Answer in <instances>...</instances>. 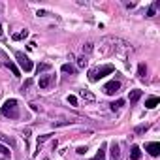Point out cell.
Masks as SVG:
<instances>
[{
    "label": "cell",
    "mask_w": 160,
    "mask_h": 160,
    "mask_svg": "<svg viewBox=\"0 0 160 160\" xmlns=\"http://www.w3.org/2000/svg\"><path fill=\"white\" fill-rule=\"evenodd\" d=\"M0 113H2L4 117H10V119H17L19 117V106H17V100L15 98H10L4 102L2 109H0Z\"/></svg>",
    "instance_id": "1"
},
{
    "label": "cell",
    "mask_w": 160,
    "mask_h": 160,
    "mask_svg": "<svg viewBox=\"0 0 160 160\" xmlns=\"http://www.w3.org/2000/svg\"><path fill=\"white\" fill-rule=\"evenodd\" d=\"M115 72V68L111 66V64H106V66H100V68H94V70H91L89 72V79L94 83V81H98V79H102L104 75H108V73H113Z\"/></svg>",
    "instance_id": "2"
},
{
    "label": "cell",
    "mask_w": 160,
    "mask_h": 160,
    "mask_svg": "<svg viewBox=\"0 0 160 160\" xmlns=\"http://www.w3.org/2000/svg\"><path fill=\"white\" fill-rule=\"evenodd\" d=\"M15 58H17V62H19V66L25 70V72H32V68H34V64H32V60L25 55V53H15Z\"/></svg>",
    "instance_id": "3"
},
{
    "label": "cell",
    "mask_w": 160,
    "mask_h": 160,
    "mask_svg": "<svg viewBox=\"0 0 160 160\" xmlns=\"http://www.w3.org/2000/svg\"><path fill=\"white\" fill-rule=\"evenodd\" d=\"M38 83H40V89H49V87L55 83V75H51V73H47V75H42Z\"/></svg>",
    "instance_id": "4"
},
{
    "label": "cell",
    "mask_w": 160,
    "mask_h": 160,
    "mask_svg": "<svg viewBox=\"0 0 160 160\" xmlns=\"http://www.w3.org/2000/svg\"><path fill=\"white\" fill-rule=\"evenodd\" d=\"M119 89H121V81H115V79H113V81L106 83V87H104V92H106V94H115Z\"/></svg>",
    "instance_id": "5"
},
{
    "label": "cell",
    "mask_w": 160,
    "mask_h": 160,
    "mask_svg": "<svg viewBox=\"0 0 160 160\" xmlns=\"http://www.w3.org/2000/svg\"><path fill=\"white\" fill-rule=\"evenodd\" d=\"M145 151H147L151 156H158V154H160V143H158V141H151V143L145 145Z\"/></svg>",
    "instance_id": "6"
},
{
    "label": "cell",
    "mask_w": 160,
    "mask_h": 160,
    "mask_svg": "<svg viewBox=\"0 0 160 160\" xmlns=\"http://www.w3.org/2000/svg\"><path fill=\"white\" fill-rule=\"evenodd\" d=\"M109 152H111V160H121V147H119V143H111Z\"/></svg>",
    "instance_id": "7"
},
{
    "label": "cell",
    "mask_w": 160,
    "mask_h": 160,
    "mask_svg": "<svg viewBox=\"0 0 160 160\" xmlns=\"http://www.w3.org/2000/svg\"><path fill=\"white\" fill-rule=\"evenodd\" d=\"M158 104H160V98H158V96H149V98L145 100V108H147V109H152V108H156Z\"/></svg>",
    "instance_id": "8"
},
{
    "label": "cell",
    "mask_w": 160,
    "mask_h": 160,
    "mask_svg": "<svg viewBox=\"0 0 160 160\" xmlns=\"http://www.w3.org/2000/svg\"><path fill=\"white\" fill-rule=\"evenodd\" d=\"M130 158H132V160H139V158H141V149H139L138 145H134V147L130 149Z\"/></svg>",
    "instance_id": "9"
},
{
    "label": "cell",
    "mask_w": 160,
    "mask_h": 160,
    "mask_svg": "<svg viewBox=\"0 0 160 160\" xmlns=\"http://www.w3.org/2000/svg\"><path fill=\"white\" fill-rule=\"evenodd\" d=\"M141 94H143V91H139V89H136V91H130V102H138L139 98H141Z\"/></svg>",
    "instance_id": "10"
},
{
    "label": "cell",
    "mask_w": 160,
    "mask_h": 160,
    "mask_svg": "<svg viewBox=\"0 0 160 160\" xmlns=\"http://www.w3.org/2000/svg\"><path fill=\"white\" fill-rule=\"evenodd\" d=\"M27 36H28V30H27V28H25V30H21V32H15V34H13V36H12V38H13V40H15V42H19V40H25V38H27Z\"/></svg>",
    "instance_id": "11"
},
{
    "label": "cell",
    "mask_w": 160,
    "mask_h": 160,
    "mask_svg": "<svg viewBox=\"0 0 160 160\" xmlns=\"http://www.w3.org/2000/svg\"><path fill=\"white\" fill-rule=\"evenodd\" d=\"M64 73H75L77 72V68L75 66H72V64H62V68H60Z\"/></svg>",
    "instance_id": "12"
},
{
    "label": "cell",
    "mask_w": 160,
    "mask_h": 160,
    "mask_svg": "<svg viewBox=\"0 0 160 160\" xmlns=\"http://www.w3.org/2000/svg\"><path fill=\"white\" fill-rule=\"evenodd\" d=\"M106 147H108L106 143H104V145L100 147V151L96 152V156H94V160H104V158H106Z\"/></svg>",
    "instance_id": "13"
},
{
    "label": "cell",
    "mask_w": 160,
    "mask_h": 160,
    "mask_svg": "<svg viewBox=\"0 0 160 160\" xmlns=\"http://www.w3.org/2000/svg\"><path fill=\"white\" fill-rule=\"evenodd\" d=\"M79 94H81V98H85V100H89V102H94V94L89 92V91H81Z\"/></svg>",
    "instance_id": "14"
},
{
    "label": "cell",
    "mask_w": 160,
    "mask_h": 160,
    "mask_svg": "<svg viewBox=\"0 0 160 160\" xmlns=\"http://www.w3.org/2000/svg\"><path fill=\"white\" fill-rule=\"evenodd\" d=\"M138 75H139L141 79H145V75H147V66H145V64H139V66H138Z\"/></svg>",
    "instance_id": "15"
},
{
    "label": "cell",
    "mask_w": 160,
    "mask_h": 160,
    "mask_svg": "<svg viewBox=\"0 0 160 160\" xmlns=\"http://www.w3.org/2000/svg\"><path fill=\"white\" fill-rule=\"evenodd\" d=\"M151 128V124H139V126H136V134H143V132H147Z\"/></svg>",
    "instance_id": "16"
},
{
    "label": "cell",
    "mask_w": 160,
    "mask_h": 160,
    "mask_svg": "<svg viewBox=\"0 0 160 160\" xmlns=\"http://www.w3.org/2000/svg\"><path fill=\"white\" fill-rule=\"evenodd\" d=\"M8 68H10V70L13 72V75H15V77H19V75H21V72L17 70V66H15L13 62H8Z\"/></svg>",
    "instance_id": "17"
},
{
    "label": "cell",
    "mask_w": 160,
    "mask_h": 160,
    "mask_svg": "<svg viewBox=\"0 0 160 160\" xmlns=\"http://www.w3.org/2000/svg\"><path fill=\"white\" fill-rule=\"evenodd\" d=\"M87 62H89V60H87V57L77 58V66H79V68H85V66H87Z\"/></svg>",
    "instance_id": "18"
},
{
    "label": "cell",
    "mask_w": 160,
    "mask_h": 160,
    "mask_svg": "<svg viewBox=\"0 0 160 160\" xmlns=\"http://www.w3.org/2000/svg\"><path fill=\"white\" fill-rule=\"evenodd\" d=\"M0 152H2L4 156H10V154H12V151H10V147H6V145H0Z\"/></svg>",
    "instance_id": "19"
},
{
    "label": "cell",
    "mask_w": 160,
    "mask_h": 160,
    "mask_svg": "<svg viewBox=\"0 0 160 160\" xmlns=\"http://www.w3.org/2000/svg\"><path fill=\"white\" fill-rule=\"evenodd\" d=\"M121 106H124V100H117V102H113V104H111V109L115 111V109H119Z\"/></svg>",
    "instance_id": "20"
},
{
    "label": "cell",
    "mask_w": 160,
    "mask_h": 160,
    "mask_svg": "<svg viewBox=\"0 0 160 160\" xmlns=\"http://www.w3.org/2000/svg\"><path fill=\"white\" fill-rule=\"evenodd\" d=\"M156 4H158V2H154V4L149 8V12H147V17H154V10H156Z\"/></svg>",
    "instance_id": "21"
},
{
    "label": "cell",
    "mask_w": 160,
    "mask_h": 160,
    "mask_svg": "<svg viewBox=\"0 0 160 160\" xmlns=\"http://www.w3.org/2000/svg\"><path fill=\"white\" fill-rule=\"evenodd\" d=\"M73 121H58V122H53V126H66V124H72Z\"/></svg>",
    "instance_id": "22"
},
{
    "label": "cell",
    "mask_w": 160,
    "mask_h": 160,
    "mask_svg": "<svg viewBox=\"0 0 160 160\" xmlns=\"http://www.w3.org/2000/svg\"><path fill=\"white\" fill-rule=\"evenodd\" d=\"M49 138H51V134H45V136H40V138H38V147H40V145H42V143H43L45 139H49Z\"/></svg>",
    "instance_id": "23"
},
{
    "label": "cell",
    "mask_w": 160,
    "mask_h": 160,
    "mask_svg": "<svg viewBox=\"0 0 160 160\" xmlns=\"http://www.w3.org/2000/svg\"><path fill=\"white\" fill-rule=\"evenodd\" d=\"M45 70H49V64H45V62H43V64H40V66H38V73H40V72H45Z\"/></svg>",
    "instance_id": "24"
},
{
    "label": "cell",
    "mask_w": 160,
    "mask_h": 160,
    "mask_svg": "<svg viewBox=\"0 0 160 160\" xmlns=\"http://www.w3.org/2000/svg\"><path fill=\"white\" fill-rule=\"evenodd\" d=\"M68 104H72V106H77V98H75V96H68Z\"/></svg>",
    "instance_id": "25"
},
{
    "label": "cell",
    "mask_w": 160,
    "mask_h": 160,
    "mask_svg": "<svg viewBox=\"0 0 160 160\" xmlns=\"http://www.w3.org/2000/svg\"><path fill=\"white\" fill-rule=\"evenodd\" d=\"M77 152H79V154H85V152H87V147H77Z\"/></svg>",
    "instance_id": "26"
},
{
    "label": "cell",
    "mask_w": 160,
    "mask_h": 160,
    "mask_svg": "<svg viewBox=\"0 0 160 160\" xmlns=\"http://www.w3.org/2000/svg\"><path fill=\"white\" fill-rule=\"evenodd\" d=\"M92 49V43H87V45H83V51H91Z\"/></svg>",
    "instance_id": "27"
},
{
    "label": "cell",
    "mask_w": 160,
    "mask_h": 160,
    "mask_svg": "<svg viewBox=\"0 0 160 160\" xmlns=\"http://www.w3.org/2000/svg\"><path fill=\"white\" fill-rule=\"evenodd\" d=\"M30 83H32V81H30V79H28V81H27V83L23 85V91H25V89H28V87H30Z\"/></svg>",
    "instance_id": "28"
},
{
    "label": "cell",
    "mask_w": 160,
    "mask_h": 160,
    "mask_svg": "<svg viewBox=\"0 0 160 160\" xmlns=\"http://www.w3.org/2000/svg\"><path fill=\"white\" fill-rule=\"evenodd\" d=\"M0 139H2V141H8V138H6L4 134H0Z\"/></svg>",
    "instance_id": "29"
},
{
    "label": "cell",
    "mask_w": 160,
    "mask_h": 160,
    "mask_svg": "<svg viewBox=\"0 0 160 160\" xmlns=\"http://www.w3.org/2000/svg\"><path fill=\"white\" fill-rule=\"evenodd\" d=\"M0 36H2V25H0Z\"/></svg>",
    "instance_id": "30"
},
{
    "label": "cell",
    "mask_w": 160,
    "mask_h": 160,
    "mask_svg": "<svg viewBox=\"0 0 160 160\" xmlns=\"http://www.w3.org/2000/svg\"><path fill=\"white\" fill-rule=\"evenodd\" d=\"M43 160H49V158H43Z\"/></svg>",
    "instance_id": "31"
}]
</instances>
